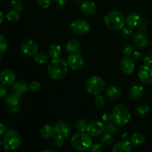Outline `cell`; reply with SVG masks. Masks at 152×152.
Here are the masks:
<instances>
[{
    "instance_id": "6da1fadb",
    "label": "cell",
    "mask_w": 152,
    "mask_h": 152,
    "mask_svg": "<svg viewBox=\"0 0 152 152\" xmlns=\"http://www.w3.org/2000/svg\"><path fill=\"white\" fill-rule=\"evenodd\" d=\"M68 63L63 59L54 58L48 66V73L54 80H62L68 74Z\"/></svg>"
},
{
    "instance_id": "7a4b0ae2",
    "label": "cell",
    "mask_w": 152,
    "mask_h": 152,
    "mask_svg": "<svg viewBox=\"0 0 152 152\" xmlns=\"http://www.w3.org/2000/svg\"><path fill=\"white\" fill-rule=\"evenodd\" d=\"M105 23L108 29L111 31H119L124 28L126 19L124 15L119 10H112L105 16Z\"/></svg>"
},
{
    "instance_id": "3957f363",
    "label": "cell",
    "mask_w": 152,
    "mask_h": 152,
    "mask_svg": "<svg viewBox=\"0 0 152 152\" xmlns=\"http://www.w3.org/2000/svg\"><path fill=\"white\" fill-rule=\"evenodd\" d=\"M111 120L119 126H125L131 120V113L129 108L123 104L114 106L111 111Z\"/></svg>"
},
{
    "instance_id": "277c9868",
    "label": "cell",
    "mask_w": 152,
    "mask_h": 152,
    "mask_svg": "<svg viewBox=\"0 0 152 152\" xmlns=\"http://www.w3.org/2000/svg\"><path fill=\"white\" fill-rule=\"evenodd\" d=\"M71 145L77 151H87L92 145V139L88 134L84 132L76 134L71 140Z\"/></svg>"
},
{
    "instance_id": "5b68a950",
    "label": "cell",
    "mask_w": 152,
    "mask_h": 152,
    "mask_svg": "<svg viewBox=\"0 0 152 152\" xmlns=\"http://www.w3.org/2000/svg\"><path fill=\"white\" fill-rule=\"evenodd\" d=\"M3 145L6 151L16 150L22 143V137L17 132L14 130H8L4 134L3 137Z\"/></svg>"
},
{
    "instance_id": "8992f818",
    "label": "cell",
    "mask_w": 152,
    "mask_h": 152,
    "mask_svg": "<svg viewBox=\"0 0 152 152\" xmlns=\"http://www.w3.org/2000/svg\"><path fill=\"white\" fill-rule=\"evenodd\" d=\"M105 86V81L101 77H97V76L89 77L85 85L86 91L91 94L96 95V96L100 94L103 91Z\"/></svg>"
},
{
    "instance_id": "52a82bcc",
    "label": "cell",
    "mask_w": 152,
    "mask_h": 152,
    "mask_svg": "<svg viewBox=\"0 0 152 152\" xmlns=\"http://www.w3.org/2000/svg\"><path fill=\"white\" fill-rule=\"evenodd\" d=\"M90 24L83 19H78L73 21L70 25V31L77 36L86 35L90 31Z\"/></svg>"
},
{
    "instance_id": "ba28073f",
    "label": "cell",
    "mask_w": 152,
    "mask_h": 152,
    "mask_svg": "<svg viewBox=\"0 0 152 152\" xmlns=\"http://www.w3.org/2000/svg\"><path fill=\"white\" fill-rule=\"evenodd\" d=\"M22 51L27 56H34L38 51V45L34 40L27 39L21 45Z\"/></svg>"
},
{
    "instance_id": "9c48e42d",
    "label": "cell",
    "mask_w": 152,
    "mask_h": 152,
    "mask_svg": "<svg viewBox=\"0 0 152 152\" xmlns=\"http://www.w3.org/2000/svg\"><path fill=\"white\" fill-rule=\"evenodd\" d=\"M138 78L143 84H149L152 82V68L151 65H145L140 68L138 71Z\"/></svg>"
},
{
    "instance_id": "30bf717a",
    "label": "cell",
    "mask_w": 152,
    "mask_h": 152,
    "mask_svg": "<svg viewBox=\"0 0 152 152\" xmlns=\"http://www.w3.org/2000/svg\"><path fill=\"white\" fill-rule=\"evenodd\" d=\"M67 63L71 69L78 70L83 66L84 60L80 54L77 53H73L68 56L67 59Z\"/></svg>"
},
{
    "instance_id": "8fae6325",
    "label": "cell",
    "mask_w": 152,
    "mask_h": 152,
    "mask_svg": "<svg viewBox=\"0 0 152 152\" xmlns=\"http://www.w3.org/2000/svg\"><path fill=\"white\" fill-rule=\"evenodd\" d=\"M105 130V126L103 123L97 120L92 121L89 123L87 129L88 133L93 137H99V135L102 134Z\"/></svg>"
},
{
    "instance_id": "7c38bea8",
    "label": "cell",
    "mask_w": 152,
    "mask_h": 152,
    "mask_svg": "<svg viewBox=\"0 0 152 152\" xmlns=\"http://www.w3.org/2000/svg\"><path fill=\"white\" fill-rule=\"evenodd\" d=\"M0 80L2 84L5 86H10L13 84L16 80V74L12 70L4 69L0 74Z\"/></svg>"
},
{
    "instance_id": "4fadbf2b",
    "label": "cell",
    "mask_w": 152,
    "mask_h": 152,
    "mask_svg": "<svg viewBox=\"0 0 152 152\" xmlns=\"http://www.w3.org/2000/svg\"><path fill=\"white\" fill-rule=\"evenodd\" d=\"M56 134L68 137L71 132V129L69 125L65 122H58L54 126Z\"/></svg>"
},
{
    "instance_id": "5bb4252c",
    "label": "cell",
    "mask_w": 152,
    "mask_h": 152,
    "mask_svg": "<svg viewBox=\"0 0 152 152\" xmlns=\"http://www.w3.org/2000/svg\"><path fill=\"white\" fill-rule=\"evenodd\" d=\"M121 68L123 72L126 75H130L134 71V62L133 59H132L129 56L124 57L121 61Z\"/></svg>"
},
{
    "instance_id": "9a60e30c",
    "label": "cell",
    "mask_w": 152,
    "mask_h": 152,
    "mask_svg": "<svg viewBox=\"0 0 152 152\" xmlns=\"http://www.w3.org/2000/svg\"><path fill=\"white\" fill-rule=\"evenodd\" d=\"M142 22V17L137 13H131L126 17V24L131 28H135L139 26Z\"/></svg>"
},
{
    "instance_id": "2e32d148",
    "label": "cell",
    "mask_w": 152,
    "mask_h": 152,
    "mask_svg": "<svg viewBox=\"0 0 152 152\" xmlns=\"http://www.w3.org/2000/svg\"><path fill=\"white\" fill-rule=\"evenodd\" d=\"M80 8H81L82 12L87 16H93V15L96 14V5L94 3L91 1L86 0V1H83Z\"/></svg>"
},
{
    "instance_id": "e0dca14e",
    "label": "cell",
    "mask_w": 152,
    "mask_h": 152,
    "mask_svg": "<svg viewBox=\"0 0 152 152\" xmlns=\"http://www.w3.org/2000/svg\"><path fill=\"white\" fill-rule=\"evenodd\" d=\"M134 42L137 47L140 48H144L148 45V39L144 33L138 32L134 37Z\"/></svg>"
},
{
    "instance_id": "ac0fdd59",
    "label": "cell",
    "mask_w": 152,
    "mask_h": 152,
    "mask_svg": "<svg viewBox=\"0 0 152 152\" xmlns=\"http://www.w3.org/2000/svg\"><path fill=\"white\" fill-rule=\"evenodd\" d=\"M105 95L111 100H117L121 96V91L117 86H109L105 90Z\"/></svg>"
},
{
    "instance_id": "d6986e66",
    "label": "cell",
    "mask_w": 152,
    "mask_h": 152,
    "mask_svg": "<svg viewBox=\"0 0 152 152\" xmlns=\"http://www.w3.org/2000/svg\"><path fill=\"white\" fill-rule=\"evenodd\" d=\"M144 88L141 86H134L131 88L130 92H129V96L131 99L133 100H139L142 97L144 94Z\"/></svg>"
},
{
    "instance_id": "ffe728a7",
    "label": "cell",
    "mask_w": 152,
    "mask_h": 152,
    "mask_svg": "<svg viewBox=\"0 0 152 152\" xmlns=\"http://www.w3.org/2000/svg\"><path fill=\"white\" fill-rule=\"evenodd\" d=\"M132 145L131 142L127 140H121L117 142L114 148H112V151L114 152H129L132 151Z\"/></svg>"
},
{
    "instance_id": "44dd1931",
    "label": "cell",
    "mask_w": 152,
    "mask_h": 152,
    "mask_svg": "<svg viewBox=\"0 0 152 152\" xmlns=\"http://www.w3.org/2000/svg\"><path fill=\"white\" fill-rule=\"evenodd\" d=\"M39 134L42 137L45 138V139H49L53 137V135L56 134L55 132V129L53 126H50V125H46L42 127L40 129Z\"/></svg>"
},
{
    "instance_id": "7402d4cb",
    "label": "cell",
    "mask_w": 152,
    "mask_h": 152,
    "mask_svg": "<svg viewBox=\"0 0 152 152\" xmlns=\"http://www.w3.org/2000/svg\"><path fill=\"white\" fill-rule=\"evenodd\" d=\"M30 86L26 82L23 80H18L14 83L13 89L18 94H25L28 91Z\"/></svg>"
},
{
    "instance_id": "603a6c76",
    "label": "cell",
    "mask_w": 152,
    "mask_h": 152,
    "mask_svg": "<svg viewBox=\"0 0 152 152\" xmlns=\"http://www.w3.org/2000/svg\"><path fill=\"white\" fill-rule=\"evenodd\" d=\"M131 142L135 146H139L145 143V137L142 134L134 133L131 137Z\"/></svg>"
},
{
    "instance_id": "cb8c5ba5",
    "label": "cell",
    "mask_w": 152,
    "mask_h": 152,
    "mask_svg": "<svg viewBox=\"0 0 152 152\" xmlns=\"http://www.w3.org/2000/svg\"><path fill=\"white\" fill-rule=\"evenodd\" d=\"M80 48V43L78 40L77 39H71L67 43L66 45V50L69 53H76L79 50Z\"/></svg>"
},
{
    "instance_id": "d4e9b609",
    "label": "cell",
    "mask_w": 152,
    "mask_h": 152,
    "mask_svg": "<svg viewBox=\"0 0 152 152\" xmlns=\"http://www.w3.org/2000/svg\"><path fill=\"white\" fill-rule=\"evenodd\" d=\"M48 54L53 59L58 58L61 54V47L57 44H52L48 48Z\"/></svg>"
},
{
    "instance_id": "484cf974",
    "label": "cell",
    "mask_w": 152,
    "mask_h": 152,
    "mask_svg": "<svg viewBox=\"0 0 152 152\" xmlns=\"http://www.w3.org/2000/svg\"><path fill=\"white\" fill-rule=\"evenodd\" d=\"M34 59L39 64L44 65L48 60V56L45 52H39L34 56Z\"/></svg>"
},
{
    "instance_id": "4316f807",
    "label": "cell",
    "mask_w": 152,
    "mask_h": 152,
    "mask_svg": "<svg viewBox=\"0 0 152 152\" xmlns=\"http://www.w3.org/2000/svg\"><path fill=\"white\" fill-rule=\"evenodd\" d=\"M20 12L17 11L16 10H10L7 12V15H6V17L10 22H16L18 21L20 18V14H19Z\"/></svg>"
},
{
    "instance_id": "83f0119b",
    "label": "cell",
    "mask_w": 152,
    "mask_h": 152,
    "mask_svg": "<svg viewBox=\"0 0 152 152\" xmlns=\"http://www.w3.org/2000/svg\"><path fill=\"white\" fill-rule=\"evenodd\" d=\"M116 123H113L112 122H106V124L105 126V129L106 132H108L111 134H117L118 133V129L117 127L116 126Z\"/></svg>"
},
{
    "instance_id": "f1b7e54d",
    "label": "cell",
    "mask_w": 152,
    "mask_h": 152,
    "mask_svg": "<svg viewBox=\"0 0 152 152\" xmlns=\"http://www.w3.org/2000/svg\"><path fill=\"white\" fill-rule=\"evenodd\" d=\"M10 4L12 9L17 10L19 12H22L24 8L23 3L21 0H10Z\"/></svg>"
},
{
    "instance_id": "f546056e",
    "label": "cell",
    "mask_w": 152,
    "mask_h": 152,
    "mask_svg": "<svg viewBox=\"0 0 152 152\" xmlns=\"http://www.w3.org/2000/svg\"><path fill=\"white\" fill-rule=\"evenodd\" d=\"M88 126V123L85 120H79L75 125L76 129L80 132H85L87 131Z\"/></svg>"
},
{
    "instance_id": "4dcf8cb0",
    "label": "cell",
    "mask_w": 152,
    "mask_h": 152,
    "mask_svg": "<svg viewBox=\"0 0 152 152\" xmlns=\"http://www.w3.org/2000/svg\"><path fill=\"white\" fill-rule=\"evenodd\" d=\"M6 102H7L10 106L14 107L16 106L19 103V97L16 94H10L5 99Z\"/></svg>"
},
{
    "instance_id": "1f68e13d",
    "label": "cell",
    "mask_w": 152,
    "mask_h": 152,
    "mask_svg": "<svg viewBox=\"0 0 152 152\" xmlns=\"http://www.w3.org/2000/svg\"><path fill=\"white\" fill-rule=\"evenodd\" d=\"M102 142L105 145H110L113 142V137L112 134H111L108 132H105L102 134Z\"/></svg>"
},
{
    "instance_id": "d6a6232c",
    "label": "cell",
    "mask_w": 152,
    "mask_h": 152,
    "mask_svg": "<svg viewBox=\"0 0 152 152\" xmlns=\"http://www.w3.org/2000/svg\"><path fill=\"white\" fill-rule=\"evenodd\" d=\"M149 111V107L145 104H141L137 108V112L140 116H143Z\"/></svg>"
},
{
    "instance_id": "836d02e7",
    "label": "cell",
    "mask_w": 152,
    "mask_h": 152,
    "mask_svg": "<svg viewBox=\"0 0 152 152\" xmlns=\"http://www.w3.org/2000/svg\"><path fill=\"white\" fill-rule=\"evenodd\" d=\"M95 104H96V106L98 108H102V107L105 106V100L104 99V97L101 95H96V96L95 97Z\"/></svg>"
},
{
    "instance_id": "e575fe53",
    "label": "cell",
    "mask_w": 152,
    "mask_h": 152,
    "mask_svg": "<svg viewBox=\"0 0 152 152\" xmlns=\"http://www.w3.org/2000/svg\"><path fill=\"white\" fill-rule=\"evenodd\" d=\"M64 137L59 136V135L56 134L54 137V145L58 148L63 146L65 144V140H64Z\"/></svg>"
},
{
    "instance_id": "d590c367",
    "label": "cell",
    "mask_w": 152,
    "mask_h": 152,
    "mask_svg": "<svg viewBox=\"0 0 152 152\" xmlns=\"http://www.w3.org/2000/svg\"><path fill=\"white\" fill-rule=\"evenodd\" d=\"M7 48V42L4 36H0V51L1 53L5 51Z\"/></svg>"
},
{
    "instance_id": "8d00e7d4",
    "label": "cell",
    "mask_w": 152,
    "mask_h": 152,
    "mask_svg": "<svg viewBox=\"0 0 152 152\" xmlns=\"http://www.w3.org/2000/svg\"><path fill=\"white\" fill-rule=\"evenodd\" d=\"M123 31H122V35H123V37L125 38L129 39L130 37H132V34H133V31L129 28H123Z\"/></svg>"
},
{
    "instance_id": "74e56055",
    "label": "cell",
    "mask_w": 152,
    "mask_h": 152,
    "mask_svg": "<svg viewBox=\"0 0 152 152\" xmlns=\"http://www.w3.org/2000/svg\"><path fill=\"white\" fill-rule=\"evenodd\" d=\"M37 1L42 8H48L50 5V0H37Z\"/></svg>"
},
{
    "instance_id": "f35d334b",
    "label": "cell",
    "mask_w": 152,
    "mask_h": 152,
    "mask_svg": "<svg viewBox=\"0 0 152 152\" xmlns=\"http://www.w3.org/2000/svg\"><path fill=\"white\" fill-rule=\"evenodd\" d=\"M40 87H41V85L39 82L37 81H34L31 83L30 85V89L33 91H37L39 90Z\"/></svg>"
},
{
    "instance_id": "ab89813d",
    "label": "cell",
    "mask_w": 152,
    "mask_h": 152,
    "mask_svg": "<svg viewBox=\"0 0 152 152\" xmlns=\"http://www.w3.org/2000/svg\"><path fill=\"white\" fill-rule=\"evenodd\" d=\"M133 47L131 45H126L124 47V48H123V53L126 56H129V55H131L133 53Z\"/></svg>"
},
{
    "instance_id": "60d3db41",
    "label": "cell",
    "mask_w": 152,
    "mask_h": 152,
    "mask_svg": "<svg viewBox=\"0 0 152 152\" xmlns=\"http://www.w3.org/2000/svg\"><path fill=\"white\" fill-rule=\"evenodd\" d=\"M89 151L93 152H100L102 151V147H101L100 144L99 143L94 144V145H91V148H89Z\"/></svg>"
},
{
    "instance_id": "b9f144b4",
    "label": "cell",
    "mask_w": 152,
    "mask_h": 152,
    "mask_svg": "<svg viewBox=\"0 0 152 152\" xmlns=\"http://www.w3.org/2000/svg\"><path fill=\"white\" fill-rule=\"evenodd\" d=\"M144 62L145 63V65H152V53H148L145 56V58H144Z\"/></svg>"
},
{
    "instance_id": "7bdbcfd3",
    "label": "cell",
    "mask_w": 152,
    "mask_h": 152,
    "mask_svg": "<svg viewBox=\"0 0 152 152\" xmlns=\"http://www.w3.org/2000/svg\"><path fill=\"white\" fill-rule=\"evenodd\" d=\"M4 86H5V85L2 84V83L0 85V97L1 98L4 97V95L6 94V92H7V89Z\"/></svg>"
},
{
    "instance_id": "ee69618b",
    "label": "cell",
    "mask_w": 152,
    "mask_h": 152,
    "mask_svg": "<svg viewBox=\"0 0 152 152\" xmlns=\"http://www.w3.org/2000/svg\"><path fill=\"white\" fill-rule=\"evenodd\" d=\"M138 27H139V28H140V31H145V30L147 29L146 22H145V21H142V22L140 23L139 26H138Z\"/></svg>"
},
{
    "instance_id": "f6af8a7d",
    "label": "cell",
    "mask_w": 152,
    "mask_h": 152,
    "mask_svg": "<svg viewBox=\"0 0 152 152\" xmlns=\"http://www.w3.org/2000/svg\"><path fill=\"white\" fill-rule=\"evenodd\" d=\"M0 130H1V132H0V137H2L3 135L4 134V133H5V126H4V124L3 123H1L0 124Z\"/></svg>"
},
{
    "instance_id": "bcb514c9",
    "label": "cell",
    "mask_w": 152,
    "mask_h": 152,
    "mask_svg": "<svg viewBox=\"0 0 152 152\" xmlns=\"http://www.w3.org/2000/svg\"><path fill=\"white\" fill-rule=\"evenodd\" d=\"M102 119H103L104 121H105V122L110 121V120H111V114H104L103 117H102Z\"/></svg>"
},
{
    "instance_id": "7dc6e473",
    "label": "cell",
    "mask_w": 152,
    "mask_h": 152,
    "mask_svg": "<svg viewBox=\"0 0 152 152\" xmlns=\"http://www.w3.org/2000/svg\"><path fill=\"white\" fill-rule=\"evenodd\" d=\"M141 57V53L138 51H134L133 53V58L134 59H139Z\"/></svg>"
},
{
    "instance_id": "c3c4849f",
    "label": "cell",
    "mask_w": 152,
    "mask_h": 152,
    "mask_svg": "<svg viewBox=\"0 0 152 152\" xmlns=\"http://www.w3.org/2000/svg\"><path fill=\"white\" fill-rule=\"evenodd\" d=\"M0 17H1V20H0V22H1V23H2L3 21H4V14H3L2 12H1V13H0Z\"/></svg>"
},
{
    "instance_id": "681fc988",
    "label": "cell",
    "mask_w": 152,
    "mask_h": 152,
    "mask_svg": "<svg viewBox=\"0 0 152 152\" xmlns=\"http://www.w3.org/2000/svg\"><path fill=\"white\" fill-rule=\"evenodd\" d=\"M51 152L52 151H50V150H42V151H41L40 152Z\"/></svg>"
},
{
    "instance_id": "f907efd6",
    "label": "cell",
    "mask_w": 152,
    "mask_h": 152,
    "mask_svg": "<svg viewBox=\"0 0 152 152\" xmlns=\"http://www.w3.org/2000/svg\"><path fill=\"white\" fill-rule=\"evenodd\" d=\"M56 1H62V0H56Z\"/></svg>"
}]
</instances>
